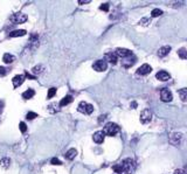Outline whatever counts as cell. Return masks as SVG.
Returning <instances> with one entry per match:
<instances>
[{"mask_svg": "<svg viewBox=\"0 0 187 174\" xmlns=\"http://www.w3.org/2000/svg\"><path fill=\"white\" fill-rule=\"evenodd\" d=\"M103 132H104L105 136L113 137V136H116V134L119 132V126H118L117 124H115V123H109V124L105 125Z\"/></svg>", "mask_w": 187, "mask_h": 174, "instance_id": "cell-1", "label": "cell"}, {"mask_svg": "<svg viewBox=\"0 0 187 174\" xmlns=\"http://www.w3.org/2000/svg\"><path fill=\"white\" fill-rule=\"evenodd\" d=\"M122 168H123V172H125L126 174H131L132 172H133V169H135V162H133V160L132 159H130V158H128V159H125V160H123V162H122Z\"/></svg>", "mask_w": 187, "mask_h": 174, "instance_id": "cell-2", "label": "cell"}, {"mask_svg": "<svg viewBox=\"0 0 187 174\" xmlns=\"http://www.w3.org/2000/svg\"><path fill=\"white\" fill-rule=\"evenodd\" d=\"M77 110H78V112H81L83 114H90L91 112H94V106L87 102H81Z\"/></svg>", "mask_w": 187, "mask_h": 174, "instance_id": "cell-3", "label": "cell"}, {"mask_svg": "<svg viewBox=\"0 0 187 174\" xmlns=\"http://www.w3.org/2000/svg\"><path fill=\"white\" fill-rule=\"evenodd\" d=\"M27 19H28V16L26 15V14H23V13H21V12H18V13H14L12 16H11V21L13 22V23H23V22H26L27 21Z\"/></svg>", "mask_w": 187, "mask_h": 174, "instance_id": "cell-4", "label": "cell"}, {"mask_svg": "<svg viewBox=\"0 0 187 174\" xmlns=\"http://www.w3.org/2000/svg\"><path fill=\"white\" fill-rule=\"evenodd\" d=\"M139 119H140L142 124H147V123H150L151 119H152V112H151V110H148V109L143 110L142 113H140Z\"/></svg>", "mask_w": 187, "mask_h": 174, "instance_id": "cell-5", "label": "cell"}, {"mask_svg": "<svg viewBox=\"0 0 187 174\" xmlns=\"http://www.w3.org/2000/svg\"><path fill=\"white\" fill-rule=\"evenodd\" d=\"M92 68H94V70L102 73V71H105L108 69V63L104 60H97L95 63L92 64Z\"/></svg>", "mask_w": 187, "mask_h": 174, "instance_id": "cell-6", "label": "cell"}, {"mask_svg": "<svg viewBox=\"0 0 187 174\" xmlns=\"http://www.w3.org/2000/svg\"><path fill=\"white\" fill-rule=\"evenodd\" d=\"M151 71H152L151 66H150V64H147V63H145V64L140 66V67L137 69L136 74H137L138 76H146V75H148Z\"/></svg>", "mask_w": 187, "mask_h": 174, "instance_id": "cell-7", "label": "cell"}, {"mask_svg": "<svg viewBox=\"0 0 187 174\" xmlns=\"http://www.w3.org/2000/svg\"><path fill=\"white\" fill-rule=\"evenodd\" d=\"M115 54L117 55V57H120V59H125V57H128V56L133 55L130 49H125V48H118L115 51Z\"/></svg>", "mask_w": 187, "mask_h": 174, "instance_id": "cell-8", "label": "cell"}, {"mask_svg": "<svg viewBox=\"0 0 187 174\" xmlns=\"http://www.w3.org/2000/svg\"><path fill=\"white\" fill-rule=\"evenodd\" d=\"M104 61H105L107 63H110V64L115 66V64L117 63V61H118V57H117V55H116L113 51H110V53H107V54H105V59H104Z\"/></svg>", "mask_w": 187, "mask_h": 174, "instance_id": "cell-9", "label": "cell"}, {"mask_svg": "<svg viewBox=\"0 0 187 174\" xmlns=\"http://www.w3.org/2000/svg\"><path fill=\"white\" fill-rule=\"evenodd\" d=\"M172 98H173L172 92H171L168 89H163V90L160 91V99H162L163 102L168 103V102L172 101Z\"/></svg>", "mask_w": 187, "mask_h": 174, "instance_id": "cell-10", "label": "cell"}, {"mask_svg": "<svg viewBox=\"0 0 187 174\" xmlns=\"http://www.w3.org/2000/svg\"><path fill=\"white\" fill-rule=\"evenodd\" d=\"M136 61H137L136 57L133 55H131V56L125 57V59H122V64L125 67V68H130L131 66H133L136 63Z\"/></svg>", "mask_w": 187, "mask_h": 174, "instance_id": "cell-11", "label": "cell"}, {"mask_svg": "<svg viewBox=\"0 0 187 174\" xmlns=\"http://www.w3.org/2000/svg\"><path fill=\"white\" fill-rule=\"evenodd\" d=\"M181 140H182V134H181V133H178V132L173 133V134L171 136V138H170L171 144H173L174 146H178V145L181 142Z\"/></svg>", "mask_w": 187, "mask_h": 174, "instance_id": "cell-12", "label": "cell"}, {"mask_svg": "<svg viewBox=\"0 0 187 174\" xmlns=\"http://www.w3.org/2000/svg\"><path fill=\"white\" fill-rule=\"evenodd\" d=\"M104 138H105V134H104L103 131H97L95 134L92 136V140L95 141L96 144H103Z\"/></svg>", "mask_w": 187, "mask_h": 174, "instance_id": "cell-13", "label": "cell"}, {"mask_svg": "<svg viewBox=\"0 0 187 174\" xmlns=\"http://www.w3.org/2000/svg\"><path fill=\"white\" fill-rule=\"evenodd\" d=\"M155 77H157L159 81L165 82V81H168V79L171 78V75H170L167 71L162 70V71H158V73H157V75H155Z\"/></svg>", "mask_w": 187, "mask_h": 174, "instance_id": "cell-14", "label": "cell"}, {"mask_svg": "<svg viewBox=\"0 0 187 174\" xmlns=\"http://www.w3.org/2000/svg\"><path fill=\"white\" fill-rule=\"evenodd\" d=\"M23 81H25V76L23 75H16V76L13 77L12 83L14 85V88H18V86H20L23 83Z\"/></svg>", "mask_w": 187, "mask_h": 174, "instance_id": "cell-15", "label": "cell"}, {"mask_svg": "<svg viewBox=\"0 0 187 174\" xmlns=\"http://www.w3.org/2000/svg\"><path fill=\"white\" fill-rule=\"evenodd\" d=\"M26 31L25 29H16V31H13V32H11L10 33V35H8V38H19V36H23V35H26Z\"/></svg>", "mask_w": 187, "mask_h": 174, "instance_id": "cell-16", "label": "cell"}, {"mask_svg": "<svg viewBox=\"0 0 187 174\" xmlns=\"http://www.w3.org/2000/svg\"><path fill=\"white\" fill-rule=\"evenodd\" d=\"M170 51H171V47L170 46H164L158 50V55H159V57H165Z\"/></svg>", "mask_w": 187, "mask_h": 174, "instance_id": "cell-17", "label": "cell"}, {"mask_svg": "<svg viewBox=\"0 0 187 174\" xmlns=\"http://www.w3.org/2000/svg\"><path fill=\"white\" fill-rule=\"evenodd\" d=\"M76 154H77V151H76L75 149H70V150H68V151L66 152L65 157H66L67 159H69V160H73V159L76 157Z\"/></svg>", "mask_w": 187, "mask_h": 174, "instance_id": "cell-18", "label": "cell"}, {"mask_svg": "<svg viewBox=\"0 0 187 174\" xmlns=\"http://www.w3.org/2000/svg\"><path fill=\"white\" fill-rule=\"evenodd\" d=\"M70 103H73V97H72L70 95H68V96H66L65 98L61 99L60 106H66V105H68V104H70Z\"/></svg>", "mask_w": 187, "mask_h": 174, "instance_id": "cell-19", "label": "cell"}, {"mask_svg": "<svg viewBox=\"0 0 187 174\" xmlns=\"http://www.w3.org/2000/svg\"><path fill=\"white\" fill-rule=\"evenodd\" d=\"M34 95H35V91H34L33 89H27V90L22 94V97H23L25 99H30Z\"/></svg>", "mask_w": 187, "mask_h": 174, "instance_id": "cell-20", "label": "cell"}, {"mask_svg": "<svg viewBox=\"0 0 187 174\" xmlns=\"http://www.w3.org/2000/svg\"><path fill=\"white\" fill-rule=\"evenodd\" d=\"M3 61L5 62V63H7V64H10V63H12L13 61H14V56L13 55H11V54H5L4 56H3Z\"/></svg>", "mask_w": 187, "mask_h": 174, "instance_id": "cell-21", "label": "cell"}, {"mask_svg": "<svg viewBox=\"0 0 187 174\" xmlns=\"http://www.w3.org/2000/svg\"><path fill=\"white\" fill-rule=\"evenodd\" d=\"M10 165H11V160L8 158H3L1 160H0V166L5 169H7L10 167Z\"/></svg>", "mask_w": 187, "mask_h": 174, "instance_id": "cell-22", "label": "cell"}, {"mask_svg": "<svg viewBox=\"0 0 187 174\" xmlns=\"http://www.w3.org/2000/svg\"><path fill=\"white\" fill-rule=\"evenodd\" d=\"M178 94H179V96H180V98H181L182 102H186V101H187V89H186V88L180 89V90L178 91Z\"/></svg>", "mask_w": 187, "mask_h": 174, "instance_id": "cell-23", "label": "cell"}, {"mask_svg": "<svg viewBox=\"0 0 187 174\" xmlns=\"http://www.w3.org/2000/svg\"><path fill=\"white\" fill-rule=\"evenodd\" d=\"M163 14V11L162 10H158V8H155V10H153L152 12H151V16L152 18H157V16H159V15H162Z\"/></svg>", "mask_w": 187, "mask_h": 174, "instance_id": "cell-24", "label": "cell"}, {"mask_svg": "<svg viewBox=\"0 0 187 174\" xmlns=\"http://www.w3.org/2000/svg\"><path fill=\"white\" fill-rule=\"evenodd\" d=\"M178 55L181 57L182 60H185L186 57H187V53H186V48H181V49H179L178 50Z\"/></svg>", "mask_w": 187, "mask_h": 174, "instance_id": "cell-25", "label": "cell"}, {"mask_svg": "<svg viewBox=\"0 0 187 174\" xmlns=\"http://www.w3.org/2000/svg\"><path fill=\"white\" fill-rule=\"evenodd\" d=\"M150 22H151V19H148V18H143V19L139 21V25H140V26L146 27V26H148V25H150Z\"/></svg>", "mask_w": 187, "mask_h": 174, "instance_id": "cell-26", "label": "cell"}, {"mask_svg": "<svg viewBox=\"0 0 187 174\" xmlns=\"http://www.w3.org/2000/svg\"><path fill=\"white\" fill-rule=\"evenodd\" d=\"M38 117V114L35 113V112H32V111H30V112H28L27 114H26V118L28 119V121H32V119H35Z\"/></svg>", "mask_w": 187, "mask_h": 174, "instance_id": "cell-27", "label": "cell"}, {"mask_svg": "<svg viewBox=\"0 0 187 174\" xmlns=\"http://www.w3.org/2000/svg\"><path fill=\"white\" fill-rule=\"evenodd\" d=\"M43 70V67L41 66V64H39V66H35L34 68H33V73L35 74V75H39V74H41V71Z\"/></svg>", "mask_w": 187, "mask_h": 174, "instance_id": "cell-28", "label": "cell"}, {"mask_svg": "<svg viewBox=\"0 0 187 174\" xmlns=\"http://www.w3.org/2000/svg\"><path fill=\"white\" fill-rule=\"evenodd\" d=\"M56 94V88H50L48 90V95H47V98H53Z\"/></svg>", "mask_w": 187, "mask_h": 174, "instance_id": "cell-29", "label": "cell"}, {"mask_svg": "<svg viewBox=\"0 0 187 174\" xmlns=\"http://www.w3.org/2000/svg\"><path fill=\"white\" fill-rule=\"evenodd\" d=\"M112 169H113V172L117 173V174H120V173L123 172V168H122L120 165H115V166L112 167Z\"/></svg>", "mask_w": 187, "mask_h": 174, "instance_id": "cell-30", "label": "cell"}, {"mask_svg": "<svg viewBox=\"0 0 187 174\" xmlns=\"http://www.w3.org/2000/svg\"><path fill=\"white\" fill-rule=\"evenodd\" d=\"M19 126H20V131H21L22 133H26V132H27V125H26L23 122H21V123L19 124Z\"/></svg>", "mask_w": 187, "mask_h": 174, "instance_id": "cell-31", "label": "cell"}, {"mask_svg": "<svg viewBox=\"0 0 187 174\" xmlns=\"http://www.w3.org/2000/svg\"><path fill=\"white\" fill-rule=\"evenodd\" d=\"M100 10H101V11H104V12H108V11H109V4H103V5H101Z\"/></svg>", "mask_w": 187, "mask_h": 174, "instance_id": "cell-32", "label": "cell"}, {"mask_svg": "<svg viewBox=\"0 0 187 174\" xmlns=\"http://www.w3.org/2000/svg\"><path fill=\"white\" fill-rule=\"evenodd\" d=\"M50 164H52V165H62V162H61V161H60L57 158L52 159V160H50Z\"/></svg>", "mask_w": 187, "mask_h": 174, "instance_id": "cell-33", "label": "cell"}, {"mask_svg": "<svg viewBox=\"0 0 187 174\" xmlns=\"http://www.w3.org/2000/svg\"><path fill=\"white\" fill-rule=\"evenodd\" d=\"M5 75H6V69L0 66V76H5Z\"/></svg>", "mask_w": 187, "mask_h": 174, "instance_id": "cell-34", "label": "cell"}, {"mask_svg": "<svg viewBox=\"0 0 187 174\" xmlns=\"http://www.w3.org/2000/svg\"><path fill=\"white\" fill-rule=\"evenodd\" d=\"M174 174H186V172H185V169H175Z\"/></svg>", "mask_w": 187, "mask_h": 174, "instance_id": "cell-35", "label": "cell"}, {"mask_svg": "<svg viewBox=\"0 0 187 174\" xmlns=\"http://www.w3.org/2000/svg\"><path fill=\"white\" fill-rule=\"evenodd\" d=\"M25 77H27V78H30V79H34V78H35V76L30 75V74H28V73H26V76H25Z\"/></svg>", "mask_w": 187, "mask_h": 174, "instance_id": "cell-36", "label": "cell"}, {"mask_svg": "<svg viewBox=\"0 0 187 174\" xmlns=\"http://www.w3.org/2000/svg\"><path fill=\"white\" fill-rule=\"evenodd\" d=\"M131 108H132V109H136V108H137V103H136V102H132Z\"/></svg>", "mask_w": 187, "mask_h": 174, "instance_id": "cell-37", "label": "cell"}, {"mask_svg": "<svg viewBox=\"0 0 187 174\" xmlns=\"http://www.w3.org/2000/svg\"><path fill=\"white\" fill-rule=\"evenodd\" d=\"M78 4H80V5H83V4H89V1H82V0H81V1H78Z\"/></svg>", "mask_w": 187, "mask_h": 174, "instance_id": "cell-38", "label": "cell"}, {"mask_svg": "<svg viewBox=\"0 0 187 174\" xmlns=\"http://www.w3.org/2000/svg\"><path fill=\"white\" fill-rule=\"evenodd\" d=\"M1 108H3V103L0 102V110H1Z\"/></svg>", "mask_w": 187, "mask_h": 174, "instance_id": "cell-39", "label": "cell"}]
</instances>
